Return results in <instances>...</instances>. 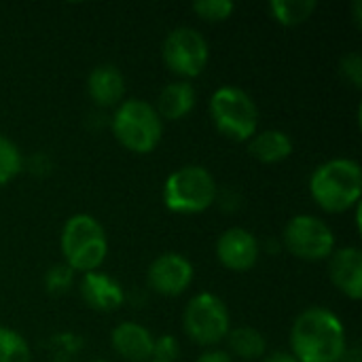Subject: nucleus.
Masks as SVG:
<instances>
[{
  "mask_svg": "<svg viewBox=\"0 0 362 362\" xmlns=\"http://www.w3.org/2000/svg\"><path fill=\"white\" fill-rule=\"evenodd\" d=\"M23 168V157L21 151L13 140H8L4 134H0V187L8 185L19 176Z\"/></svg>",
  "mask_w": 362,
  "mask_h": 362,
  "instance_id": "412c9836",
  "label": "nucleus"
},
{
  "mask_svg": "<svg viewBox=\"0 0 362 362\" xmlns=\"http://www.w3.org/2000/svg\"><path fill=\"white\" fill-rule=\"evenodd\" d=\"M195 102H197V93L193 85L189 81H174L161 89L155 110L161 117V121L163 119L180 121L195 108Z\"/></svg>",
  "mask_w": 362,
  "mask_h": 362,
  "instance_id": "dca6fc26",
  "label": "nucleus"
},
{
  "mask_svg": "<svg viewBox=\"0 0 362 362\" xmlns=\"http://www.w3.org/2000/svg\"><path fill=\"white\" fill-rule=\"evenodd\" d=\"M110 346L127 362H148L153 361L155 337L138 322H121L110 333Z\"/></svg>",
  "mask_w": 362,
  "mask_h": 362,
  "instance_id": "ddd939ff",
  "label": "nucleus"
},
{
  "mask_svg": "<svg viewBox=\"0 0 362 362\" xmlns=\"http://www.w3.org/2000/svg\"><path fill=\"white\" fill-rule=\"evenodd\" d=\"M81 297L95 312H115V310H119L123 305L125 291L108 274L89 272V274H83Z\"/></svg>",
  "mask_w": 362,
  "mask_h": 362,
  "instance_id": "4468645a",
  "label": "nucleus"
},
{
  "mask_svg": "<svg viewBox=\"0 0 362 362\" xmlns=\"http://www.w3.org/2000/svg\"><path fill=\"white\" fill-rule=\"evenodd\" d=\"M312 199L331 214L358 206L362 195L361 163L348 157H335L320 163L310 178Z\"/></svg>",
  "mask_w": 362,
  "mask_h": 362,
  "instance_id": "f03ea898",
  "label": "nucleus"
},
{
  "mask_svg": "<svg viewBox=\"0 0 362 362\" xmlns=\"http://www.w3.org/2000/svg\"><path fill=\"white\" fill-rule=\"evenodd\" d=\"M284 246L297 259L325 261L335 250V233L322 218L297 214L284 227Z\"/></svg>",
  "mask_w": 362,
  "mask_h": 362,
  "instance_id": "1a4fd4ad",
  "label": "nucleus"
},
{
  "mask_svg": "<svg viewBox=\"0 0 362 362\" xmlns=\"http://www.w3.org/2000/svg\"><path fill=\"white\" fill-rule=\"evenodd\" d=\"M110 127L117 142L138 155L153 153L159 146L163 134V121L155 106L138 98H129L117 106Z\"/></svg>",
  "mask_w": 362,
  "mask_h": 362,
  "instance_id": "20e7f679",
  "label": "nucleus"
},
{
  "mask_svg": "<svg viewBox=\"0 0 362 362\" xmlns=\"http://www.w3.org/2000/svg\"><path fill=\"white\" fill-rule=\"evenodd\" d=\"M293 140L286 132L282 129H265V132H257L250 140H248V153L250 157H255L261 163L274 165V163H282L284 159H288L293 155Z\"/></svg>",
  "mask_w": 362,
  "mask_h": 362,
  "instance_id": "f3484780",
  "label": "nucleus"
},
{
  "mask_svg": "<svg viewBox=\"0 0 362 362\" xmlns=\"http://www.w3.org/2000/svg\"><path fill=\"white\" fill-rule=\"evenodd\" d=\"M195 362H233V358H231V354H227L223 350H208Z\"/></svg>",
  "mask_w": 362,
  "mask_h": 362,
  "instance_id": "bb28decb",
  "label": "nucleus"
},
{
  "mask_svg": "<svg viewBox=\"0 0 362 362\" xmlns=\"http://www.w3.org/2000/svg\"><path fill=\"white\" fill-rule=\"evenodd\" d=\"M182 327L193 344L210 348L227 339L231 331V316L221 297L212 293H199L187 303Z\"/></svg>",
  "mask_w": 362,
  "mask_h": 362,
  "instance_id": "0eeeda50",
  "label": "nucleus"
},
{
  "mask_svg": "<svg viewBox=\"0 0 362 362\" xmlns=\"http://www.w3.org/2000/svg\"><path fill=\"white\" fill-rule=\"evenodd\" d=\"M42 282H45V288L49 295H66L72 288L74 272L66 263H57V265H51L47 269Z\"/></svg>",
  "mask_w": 362,
  "mask_h": 362,
  "instance_id": "4be33fe9",
  "label": "nucleus"
},
{
  "mask_svg": "<svg viewBox=\"0 0 362 362\" xmlns=\"http://www.w3.org/2000/svg\"><path fill=\"white\" fill-rule=\"evenodd\" d=\"M32 352L28 341L13 329L0 327V362H30Z\"/></svg>",
  "mask_w": 362,
  "mask_h": 362,
  "instance_id": "aec40b11",
  "label": "nucleus"
},
{
  "mask_svg": "<svg viewBox=\"0 0 362 362\" xmlns=\"http://www.w3.org/2000/svg\"><path fill=\"white\" fill-rule=\"evenodd\" d=\"M218 195V187L210 170L204 165H182L165 178L163 204L174 214H202Z\"/></svg>",
  "mask_w": 362,
  "mask_h": 362,
  "instance_id": "39448f33",
  "label": "nucleus"
},
{
  "mask_svg": "<svg viewBox=\"0 0 362 362\" xmlns=\"http://www.w3.org/2000/svg\"><path fill=\"white\" fill-rule=\"evenodd\" d=\"M261 257V244L255 233L244 227H231L221 233L216 240V259L218 263L235 274L250 272Z\"/></svg>",
  "mask_w": 362,
  "mask_h": 362,
  "instance_id": "9b49d317",
  "label": "nucleus"
},
{
  "mask_svg": "<svg viewBox=\"0 0 362 362\" xmlns=\"http://www.w3.org/2000/svg\"><path fill=\"white\" fill-rule=\"evenodd\" d=\"M208 59H210L208 40L195 28L180 25V28L172 30L163 40L165 66L174 74L182 76L185 81L199 76L206 70Z\"/></svg>",
  "mask_w": 362,
  "mask_h": 362,
  "instance_id": "6e6552de",
  "label": "nucleus"
},
{
  "mask_svg": "<svg viewBox=\"0 0 362 362\" xmlns=\"http://www.w3.org/2000/svg\"><path fill=\"white\" fill-rule=\"evenodd\" d=\"M210 117L214 127L229 140L246 142L259 132L257 102L240 87H218L210 98Z\"/></svg>",
  "mask_w": 362,
  "mask_h": 362,
  "instance_id": "423d86ee",
  "label": "nucleus"
},
{
  "mask_svg": "<svg viewBox=\"0 0 362 362\" xmlns=\"http://www.w3.org/2000/svg\"><path fill=\"white\" fill-rule=\"evenodd\" d=\"M180 354V346L176 341L174 335H161L155 337V346H153V361L159 362H174Z\"/></svg>",
  "mask_w": 362,
  "mask_h": 362,
  "instance_id": "b1692460",
  "label": "nucleus"
},
{
  "mask_svg": "<svg viewBox=\"0 0 362 362\" xmlns=\"http://www.w3.org/2000/svg\"><path fill=\"white\" fill-rule=\"evenodd\" d=\"M316 6V0H272L269 13L278 23L293 28L308 21L314 15Z\"/></svg>",
  "mask_w": 362,
  "mask_h": 362,
  "instance_id": "6ab92c4d",
  "label": "nucleus"
},
{
  "mask_svg": "<svg viewBox=\"0 0 362 362\" xmlns=\"http://www.w3.org/2000/svg\"><path fill=\"white\" fill-rule=\"evenodd\" d=\"M148 362H159V361H148Z\"/></svg>",
  "mask_w": 362,
  "mask_h": 362,
  "instance_id": "7c9ffc66",
  "label": "nucleus"
},
{
  "mask_svg": "<svg viewBox=\"0 0 362 362\" xmlns=\"http://www.w3.org/2000/svg\"><path fill=\"white\" fill-rule=\"evenodd\" d=\"M331 282L352 301L362 297V252L356 246H346L333 250L329 257Z\"/></svg>",
  "mask_w": 362,
  "mask_h": 362,
  "instance_id": "f8f14e48",
  "label": "nucleus"
},
{
  "mask_svg": "<svg viewBox=\"0 0 362 362\" xmlns=\"http://www.w3.org/2000/svg\"><path fill=\"white\" fill-rule=\"evenodd\" d=\"M87 93L93 100V104H98L102 108L119 106L125 95L123 72L112 64L95 66L87 76Z\"/></svg>",
  "mask_w": 362,
  "mask_h": 362,
  "instance_id": "2eb2a0df",
  "label": "nucleus"
},
{
  "mask_svg": "<svg viewBox=\"0 0 362 362\" xmlns=\"http://www.w3.org/2000/svg\"><path fill=\"white\" fill-rule=\"evenodd\" d=\"M263 362H299L291 352H274L269 356H265Z\"/></svg>",
  "mask_w": 362,
  "mask_h": 362,
  "instance_id": "cd10ccee",
  "label": "nucleus"
},
{
  "mask_svg": "<svg viewBox=\"0 0 362 362\" xmlns=\"http://www.w3.org/2000/svg\"><path fill=\"white\" fill-rule=\"evenodd\" d=\"M348 350L346 329L327 308H308L291 329V354L299 362H341Z\"/></svg>",
  "mask_w": 362,
  "mask_h": 362,
  "instance_id": "f257e3e1",
  "label": "nucleus"
},
{
  "mask_svg": "<svg viewBox=\"0 0 362 362\" xmlns=\"http://www.w3.org/2000/svg\"><path fill=\"white\" fill-rule=\"evenodd\" d=\"M146 278H148V286L155 293L163 297H178L193 284L195 269L185 255L163 252L151 263Z\"/></svg>",
  "mask_w": 362,
  "mask_h": 362,
  "instance_id": "9d476101",
  "label": "nucleus"
},
{
  "mask_svg": "<svg viewBox=\"0 0 362 362\" xmlns=\"http://www.w3.org/2000/svg\"><path fill=\"white\" fill-rule=\"evenodd\" d=\"M51 362H72V356L70 354H64V352H55Z\"/></svg>",
  "mask_w": 362,
  "mask_h": 362,
  "instance_id": "c85d7f7f",
  "label": "nucleus"
},
{
  "mask_svg": "<svg viewBox=\"0 0 362 362\" xmlns=\"http://www.w3.org/2000/svg\"><path fill=\"white\" fill-rule=\"evenodd\" d=\"M227 344L233 356L242 361H259L267 352V341L261 331L252 327H238L231 329L227 335Z\"/></svg>",
  "mask_w": 362,
  "mask_h": 362,
  "instance_id": "a211bd4d",
  "label": "nucleus"
},
{
  "mask_svg": "<svg viewBox=\"0 0 362 362\" xmlns=\"http://www.w3.org/2000/svg\"><path fill=\"white\" fill-rule=\"evenodd\" d=\"M193 11L204 19V21H225L235 13V4L231 0H202L193 4Z\"/></svg>",
  "mask_w": 362,
  "mask_h": 362,
  "instance_id": "5701e85b",
  "label": "nucleus"
},
{
  "mask_svg": "<svg viewBox=\"0 0 362 362\" xmlns=\"http://www.w3.org/2000/svg\"><path fill=\"white\" fill-rule=\"evenodd\" d=\"M339 72H341V76H344L348 83H352L356 89H361L362 87L361 53H348V55H344V57H341V62H339Z\"/></svg>",
  "mask_w": 362,
  "mask_h": 362,
  "instance_id": "393cba45",
  "label": "nucleus"
},
{
  "mask_svg": "<svg viewBox=\"0 0 362 362\" xmlns=\"http://www.w3.org/2000/svg\"><path fill=\"white\" fill-rule=\"evenodd\" d=\"M53 344L57 346V352H64V354H76L81 348H83V339L78 335H72V333H62V335H55L53 337Z\"/></svg>",
  "mask_w": 362,
  "mask_h": 362,
  "instance_id": "a878e982",
  "label": "nucleus"
},
{
  "mask_svg": "<svg viewBox=\"0 0 362 362\" xmlns=\"http://www.w3.org/2000/svg\"><path fill=\"white\" fill-rule=\"evenodd\" d=\"M64 263L72 272H98L108 255V238L91 214H74L66 221L59 238Z\"/></svg>",
  "mask_w": 362,
  "mask_h": 362,
  "instance_id": "7ed1b4c3",
  "label": "nucleus"
},
{
  "mask_svg": "<svg viewBox=\"0 0 362 362\" xmlns=\"http://www.w3.org/2000/svg\"><path fill=\"white\" fill-rule=\"evenodd\" d=\"M93 362H106V361H93Z\"/></svg>",
  "mask_w": 362,
  "mask_h": 362,
  "instance_id": "c756f323",
  "label": "nucleus"
}]
</instances>
